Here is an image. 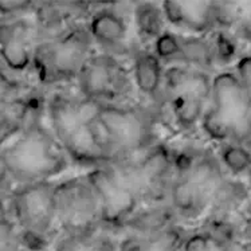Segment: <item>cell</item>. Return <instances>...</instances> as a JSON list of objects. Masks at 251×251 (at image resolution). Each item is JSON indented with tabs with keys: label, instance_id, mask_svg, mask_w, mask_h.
<instances>
[{
	"label": "cell",
	"instance_id": "4fadbf2b",
	"mask_svg": "<svg viewBox=\"0 0 251 251\" xmlns=\"http://www.w3.org/2000/svg\"><path fill=\"white\" fill-rule=\"evenodd\" d=\"M132 79L136 89L149 98L159 97L164 83L163 62L153 51L141 50L134 54L132 65Z\"/></svg>",
	"mask_w": 251,
	"mask_h": 251
},
{
	"label": "cell",
	"instance_id": "ac0fdd59",
	"mask_svg": "<svg viewBox=\"0 0 251 251\" xmlns=\"http://www.w3.org/2000/svg\"><path fill=\"white\" fill-rule=\"evenodd\" d=\"M169 105L175 123L184 130H191L199 125L207 109V102L191 94H179L171 97Z\"/></svg>",
	"mask_w": 251,
	"mask_h": 251
},
{
	"label": "cell",
	"instance_id": "2e32d148",
	"mask_svg": "<svg viewBox=\"0 0 251 251\" xmlns=\"http://www.w3.org/2000/svg\"><path fill=\"white\" fill-rule=\"evenodd\" d=\"M180 63H184L185 66L199 69L203 72L214 66L216 59L210 39L201 35H187L180 36Z\"/></svg>",
	"mask_w": 251,
	"mask_h": 251
},
{
	"label": "cell",
	"instance_id": "277c9868",
	"mask_svg": "<svg viewBox=\"0 0 251 251\" xmlns=\"http://www.w3.org/2000/svg\"><path fill=\"white\" fill-rule=\"evenodd\" d=\"M54 191V181L18 185L8 199V214L21 230L28 251L45 250L58 231Z\"/></svg>",
	"mask_w": 251,
	"mask_h": 251
},
{
	"label": "cell",
	"instance_id": "ffe728a7",
	"mask_svg": "<svg viewBox=\"0 0 251 251\" xmlns=\"http://www.w3.org/2000/svg\"><path fill=\"white\" fill-rule=\"evenodd\" d=\"M236 242H226L208 231H199L187 235L180 251H236Z\"/></svg>",
	"mask_w": 251,
	"mask_h": 251
},
{
	"label": "cell",
	"instance_id": "ba28073f",
	"mask_svg": "<svg viewBox=\"0 0 251 251\" xmlns=\"http://www.w3.org/2000/svg\"><path fill=\"white\" fill-rule=\"evenodd\" d=\"M81 97L101 103H123L132 92V79L117 58L93 54L77 78Z\"/></svg>",
	"mask_w": 251,
	"mask_h": 251
},
{
	"label": "cell",
	"instance_id": "d6986e66",
	"mask_svg": "<svg viewBox=\"0 0 251 251\" xmlns=\"http://www.w3.org/2000/svg\"><path fill=\"white\" fill-rule=\"evenodd\" d=\"M218 160L225 172L232 176H242L251 172V148L241 144H222Z\"/></svg>",
	"mask_w": 251,
	"mask_h": 251
},
{
	"label": "cell",
	"instance_id": "9c48e42d",
	"mask_svg": "<svg viewBox=\"0 0 251 251\" xmlns=\"http://www.w3.org/2000/svg\"><path fill=\"white\" fill-rule=\"evenodd\" d=\"M36 42L32 16L0 18V66L22 79L32 73Z\"/></svg>",
	"mask_w": 251,
	"mask_h": 251
},
{
	"label": "cell",
	"instance_id": "f1b7e54d",
	"mask_svg": "<svg viewBox=\"0 0 251 251\" xmlns=\"http://www.w3.org/2000/svg\"><path fill=\"white\" fill-rule=\"evenodd\" d=\"M250 177H251V172H250Z\"/></svg>",
	"mask_w": 251,
	"mask_h": 251
},
{
	"label": "cell",
	"instance_id": "e0dca14e",
	"mask_svg": "<svg viewBox=\"0 0 251 251\" xmlns=\"http://www.w3.org/2000/svg\"><path fill=\"white\" fill-rule=\"evenodd\" d=\"M136 30L143 43L154 42L165 31V18L160 4L137 3L133 8Z\"/></svg>",
	"mask_w": 251,
	"mask_h": 251
},
{
	"label": "cell",
	"instance_id": "5b68a950",
	"mask_svg": "<svg viewBox=\"0 0 251 251\" xmlns=\"http://www.w3.org/2000/svg\"><path fill=\"white\" fill-rule=\"evenodd\" d=\"M97 121L108 133L120 161L153 145L151 144L153 123L144 109L124 103H101Z\"/></svg>",
	"mask_w": 251,
	"mask_h": 251
},
{
	"label": "cell",
	"instance_id": "52a82bcc",
	"mask_svg": "<svg viewBox=\"0 0 251 251\" xmlns=\"http://www.w3.org/2000/svg\"><path fill=\"white\" fill-rule=\"evenodd\" d=\"M54 201L56 227L62 232L102 228L98 200L83 176L55 183Z\"/></svg>",
	"mask_w": 251,
	"mask_h": 251
},
{
	"label": "cell",
	"instance_id": "f546056e",
	"mask_svg": "<svg viewBox=\"0 0 251 251\" xmlns=\"http://www.w3.org/2000/svg\"><path fill=\"white\" fill-rule=\"evenodd\" d=\"M1 208H4V207H1Z\"/></svg>",
	"mask_w": 251,
	"mask_h": 251
},
{
	"label": "cell",
	"instance_id": "7a4b0ae2",
	"mask_svg": "<svg viewBox=\"0 0 251 251\" xmlns=\"http://www.w3.org/2000/svg\"><path fill=\"white\" fill-rule=\"evenodd\" d=\"M210 106L200 125L204 133L222 144H241L251 148V94L234 72L212 77Z\"/></svg>",
	"mask_w": 251,
	"mask_h": 251
},
{
	"label": "cell",
	"instance_id": "9a60e30c",
	"mask_svg": "<svg viewBox=\"0 0 251 251\" xmlns=\"http://www.w3.org/2000/svg\"><path fill=\"white\" fill-rule=\"evenodd\" d=\"M54 251H118V246L103 232V228H96L82 232H62Z\"/></svg>",
	"mask_w": 251,
	"mask_h": 251
},
{
	"label": "cell",
	"instance_id": "4dcf8cb0",
	"mask_svg": "<svg viewBox=\"0 0 251 251\" xmlns=\"http://www.w3.org/2000/svg\"><path fill=\"white\" fill-rule=\"evenodd\" d=\"M0 69H1V66H0Z\"/></svg>",
	"mask_w": 251,
	"mask_h": 251
},
{
	"label": "cell",
	"instance_id": "6da1fadb",
	"mask_svg": "<svg viewBox=\"0 0 251 251\" xmlns=\"http://www.w3.org/2000/svg\"><path fill=\"white\" fill-rule=\"evenodd\" d=\"M43 116L34 118L0 151V157L16 187L52 181L69 167L70 160L51 129L45 124Z\"/></svg>",
	"mask_w": 251,
	"mask_h": 251
},
{
	"label": "cell",
	"instance_id": "7c38bea8",
	"mask_svg": "<svg viewBox=\"0 0 251 251\" xmlns=\"http://www.w3.org/2000/svg\"><path fill=\"white\" fill-rule=\"evenodd\" d=\"M177 215L167 203L148 204L139 208L129 218L123 228H128L133 235L151 236L176 226Z\"/></svg>",
	"mask_w": 251,
	"mask_h": 251
},
{
	"label": "cell",
	"instance_id": "30bf717a",
	"mask_svg": "<svg viewBox=\"0 0 251 251\" xmlns=\"http://www.w3.org/2000/svg\"><path fill=\"white\" fill-rule=\"evenodd\" d=\"M86 30L94 43L112 50L123 46L128 35V26L123 16L114 8L105 5L90 15Z\"/></svg>",
	"mask_w": 251,
	"mask_h": 251
},
{
	"label": "cell",
	"instance_id": "4316f807",
	"mask_svg": "<svg viewBox=\"0 0 251 251\" xmlns=\"http://www.w3.org/2000/svg\"><path fill=\"white\" fill-rule=\"evenodd\" d=\"M234 73L245 89L251 94V54H245L238 58Z\"/></svg>",
	"mask_w": 251,
	"mask_h": 251
},
{
	"label": "cell",
	"instance_id": "44dd1931",
	"mask_svg": "<svg viewBox=\"0 0 251 251\" xmlns=\"http://www.w3.org/2000/svg\"><path fill=\"white\" fill-rule=\"evenodd\" d=\"M0 251H28L21 230L12 221L7 207L0 208Z\"/></svg>",
	"mask_w": 251,
	"mask_h": 251
},
{
	"label": "cell",
	"instance_id": "5bb4252c",
	"mask_svg": "<svg viewBox=\"0 0 251 251\" xmlns=\"http://www.w3.org/2000/svg\"><path fill=\"white\" fill-rule=\"evenodd\" d=\"M185 236L176 226L151 236L132 234L118 245V251H180Z\"/></svg>",
	"mask_w": 251,
	"mask_h": 251
},
{
	"label": "cell",
	"instance_id": "cb8c5ba5",
	"mask_svg": "<svg viewBox=\"0 0 251 251\" xmlns=\"http://www.w3.org/2000/svg\"><path fill=\"white\" fill-rule=\"evenodd\" d=\"M215 59L219 62L231 61L236 54V45L234 39L231 38L225 31H218L215 32L214 38L211 39Z\"/></svg>",
	"mask_w": 251,
	"mask_h": 251
},
{
	"label": "cell",
	"instance_id": "3957f363",
	"mask_svg": "<svg viewBox=\"0 0 251 251\" xmlns=\"http://www.w3.org/2000/svg\"><path fill=\"white\" fill-rule=\"evenodd\" d=\"M93 39L79 23L54 41L38 43L32 74L41 87H54L77 81L93 55Z\"/></svg>",
	"mask_w": 251,
	"mask_h": 251
},
{
	"label": "cell",
	"instance_id": "484cf974",
	"mask_svg": "<svg viewBox=\"0 0 251 251\" xmlns=\"http://www.w3.org/2000/svg\"><path fill=\"white\" fill-rule=\"evenodd\" d=\"M15 188V181L11 177L4 161L0 157V208L1 207H7L8 199H10L11 194L14 192Z\"/></svg>",
	"mask_w": 251,
	"mask_h": 251
},
{
	"label": "cell",
	"instance_id": "83f0119b",
	"mask_svg": "<svg viewBox=\"0 0 251 251\" xmlns=\"http://www.w3.org/2000/svg\"><path fill=\"white\" fill-rule=\"evenodd\" d=\"M246 251H251V238H250V243H249L246 247Z\"/></svg>",
	"mask_w": 251,
	"mask_h": 251
},
{
	"label": "cell",
	"instance_id": "8fae6325",
	"mask_svg": "<svg viewBox=\"0 0 251 251\" xmlns=\"http://www.w3.org/2000/svg\"><path fill=\"white\" fill-rule=\"evenodd\" d=\"M168 204L183 218H196L210 207L211 199L190 180L177 175L168 187Z\"/></svg>",
	"mask_w": 251,
	"mask_h": 251
},
{
	"label": "cell",
	"instance_id": "8992f818",
	"mask_svg": "<svg viewBox=\"0 0 251 251\" xmlns=\"http://www.w3.org/2000/svg\"><path fill=\"white\" fill-rule=\"evenodd\" d=\"M83 177L98 200L102 228H123L140 208L139 196L124 181L113 164L90 169Z\"/></svg>",
	"mask_w": 251,
	"mask_h": 251
},
{
	"label": "cell",
	"instance_id": "7402d4cb",
	"mask_svg": "<svg viewBox=\"0 0 251 251\" xmlns=\"http://www.w3.org/2000/svg\"><path fill=\"white\" fill-rule=\"evenodd\" d=\"M181 43L180 35H176L171 31L165 30L161 35L153 42V54L161 62H179Z\"/></svg>",
	"mask_w": 251,
	"mask_h": 251
},
{
	"label": "cell",
	"instance_id": "603a6c76",
	"mask_svg": "<svg viewBox=\"0 0 251 251\" xmlns=\"http://www.w3.org/2000/svg\"><path fill=\"white\" fill-rule=\"evenodd\" d=\"M28 86L30 85H27L23 79L12 77L4 69H0V106L21 94Z\"/></svg>",
	"mask_w": 251,
	"mask_h": 251
},
{
	"label": "cell",
	"instance_id": "d4e9b609",
	"mask_svg": "<svg viewBox=\"0 0 251 251\" xmlns=\"http://www.w3.org/2000/svg\"><path fill=\"white\" fill-rule=\"evenodd\" d=\"M35 1L26 0H0V18L27 16L32 14Z\"/></svg>",
	"mask_w": 251,
	"mask_h": 251
}]
</instances>
